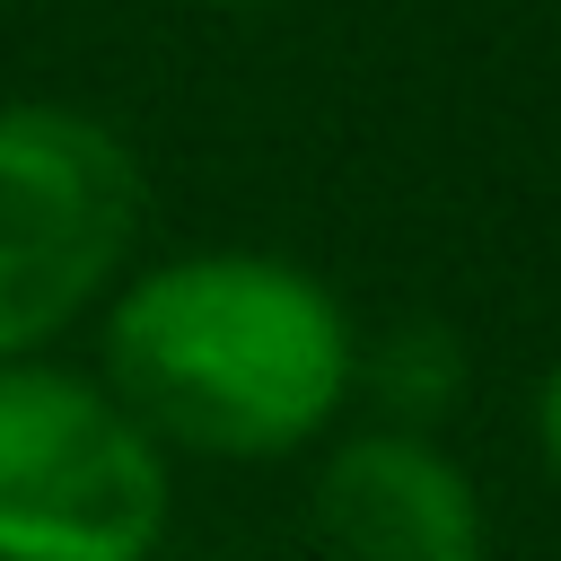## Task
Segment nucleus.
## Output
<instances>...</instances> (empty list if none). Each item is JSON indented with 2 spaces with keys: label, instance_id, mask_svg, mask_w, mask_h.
I'll list each match as a JSON object with an SVG mask.
<instances>
[{
  "label": "nucleus",
  "instance_id": "nucleus-1",
  "mask_svg": "<svg viewBox=\"0 0 561 561\" xmlns=\"http://www.w3.org/2000/svg\"><path fill=\"white\" fill-rule=\"evenodd\" d=\"M351 316L280 254H175L105 307V394L193 456H289L351 403Z\"/></svg>",
  "mask_w": 561,
  "mask_h": 561
},
{
  "label": "nucleus",
  "instance_id": "nucleus-2",
  "mask_svg": "<svg viewBox=\"0 0 561 561\" xmlns=\"http://www.w3.org/2000/svg\"><path fill=\"white\" fill-rule=\"evenodd\" d=\"M167 517V447L96 377L0 359V561H149Z\"/></svg>",
  "mask_w": 561,
  "mask_h": 561
},
{
  "label": "nucleus",
  "instance_id": "nucleus-3",
  "mask_svg": "<svg viewBox=\"0 0 561 561\" xmlns=\"http://www.w3.org/2000/svg\"><path fill=\"white\" fill-rule=\"evenodd\" d=\"M140 237V167L79 105H0V359L105 298Z\"/></svg>",
  "mask_w": 561,
  "mask_h": 561
},
{
  "label": "nucleus",
  "instance_id": "nucleus-4",
  "mask_svg": "<svg viewBox=\"0 0 561 561\" xmlns=\"http://www.w3.org/2000/svg\"><path fill=\"white\" fill-rule=\"evenodd\" d=\"M324 561H482V491L430 430H351L307 491Z\"/></svg>",
  "mask_w": 561,
  "mask_h": 561
},
{
  "label": "nucleus",
  "instance_id": "nucleus-5",
  "mask_svg": "<svg viewBox=\"0 0 561 561\" xmlns=\"http://www.w3.org/2000/svg\"><path fill=\"white\" fill-rule=\"evenodd\" d=\"M351 386H368L386 403V430H430L456 403V386H465V351L438 324H394L377 351H359Z\"/></svg>",
  "mask_w": 561,
  "mask_h": 561
},
{
  "label": "nucleus",
  "instance_id": "nucleus-6",
  "mask_svg": "<svg viewBox=\"0 0 561 561\" xmlns=\"http://www.w3.org/2000/svg\"><path fill=\"white\" fill-rule=\"evenodd\" d=\"M535 456H543V473L561 482V359L535 377Z\"/></svg>",
  "mask_w": 561,
  "mask_h": 561
}]
</instances>
